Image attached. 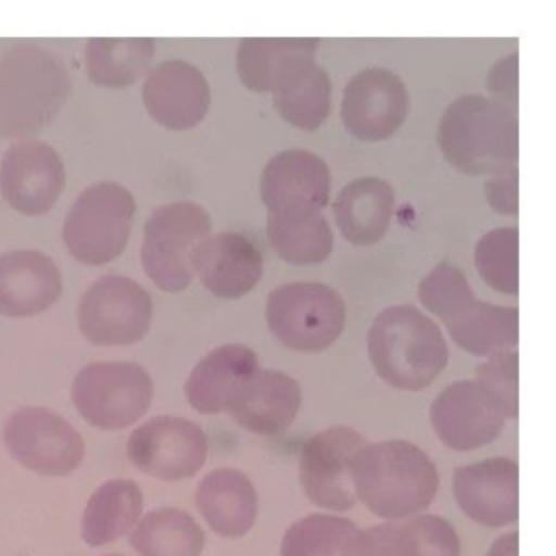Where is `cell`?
Returning a JSON list of instances; mask_svg holds the SVG:
<instances>
[{"label":"cell","instance_id":"1","mask_svg":"<svg viewBox=\"0 0 556 556\" xmlns=\"http://www.w3.org/2000/svg\"><path fill=\"white\" fill-rule=\"evenodd\" d=\"M354 497L384 521H402L426 510L439 491L432 458L410 441L367 443L350 465Z\"/></svg>","mask_w":556,"mask_h":556},{"label":"cell","instance_id":"2","mask_svg":"<svg viewBox=\"0 0 556 556\" xmlns=\"http://www.w3.org/2000/svg\"><path fill=\"white\" fill-rule=\"evenodd\" d=\"M72 91L59 54L37 41H15L0 54V139H24L48 126Z\"/></svg>","mask_w":556,"mask_h":556},{"label":"cell","instance_id":"3","mask_svg":"<svg viewBox=\"0 0 556 556\" xmlns=\"http://www.w3.org/2000/svg\"><path fill=\"white\" fill-rule=\"evenodd\" d=\"M445 161L469 176H497L517 165V115L502 102L465 93L452 100L437 128Z\"/></svg>","mask_w":556,"mask_h":556},{"label":"cell","instance_id":"4","mask_svg":"<svg viewBox=\"0 0 556 556\" xmlns=\"http://www.w3.org/2000/svg\"><path fill=\"white\" fill-rule=\"evenodd\" d=\"M367 356L382 382L400 391H421L445 369L447 343L426 313L410 304H395L374 317Z\"/></svg>","mask_w":556,"mask_h":556},{"label":"cell","instance_id":"5","mask_svg":"<svg viewBox=\"0 0 556 556\" xmlns=\"http://www.w3.org/2000/svg\"><path fill=\"white\" fill-rule=\"evenodd\" d=\"M135 217L132 193L113 180H100L80 191L63 222V243L83 265L115 261L130 237Z\"/></svg>","mask_w":556,"mask_h":556},{"label":"cell","instance_id":"6","mask_svg":"<svg viewBox=\"0 0 556 556\" xmlns=\"http://www.w3.org/2000/svg\"><path fill=\"white\" fill-rule=\"evenodd\" d=\"M265 319L285 348L324 352L345 326V302L330 285L287 282L269 291Z\"/></svg>","mask_w":556,"mask_h":556},{"label":"cell","instance_id":"7","mask_svg":"<svg viewBox=\"0 0 556 556\" xmlns=\"http://www.w3.org/2000/svg\"><path fill=\"white\" fill-rule=\"evenodd\" d=\"M211 215L195 202H169L154 208L143 226L141 265L167 293L185 291L191 280V252L211 235Z\"/></svg>","mask_w":556,"mask_h":556},{"label":"cell","instance_id":"8","mask_svg":"<svg viewBox=\"0 0 556 556\" xmlns=\"http://www.w3.org/2000/svg\"><path fill=\"white\" fill-rule=\"evenodd\" d=\"M154 395L150 374L130 361H102L83 367L72 382V402L93 428L122 430L139 421Z\"/></svg>","mask_w":556,"mask_h":556},{"label":"cell","instance_id":"9","mask_svg":"<svg viewBox=\"0 0 556 556\" xmlns=\"http://www.w3.org/2000/svg\"><path fill=\"white\" fill-rule=\"evenodd\" d=\"M152 308V298L139 282L109 274L87 287L76 308V321L89 343L130 345L148 334Z\"/></svg>","mask_w":556,"mask_h":556},{"label":"cell","instance_id":"10","mask_svg":"<svg viewBox=\"0 0 556 556\" xmlns=\"http://www.w3.org/2000/svg\"><path fill=\"white\" fill-rule=\"evenodd\" d=\"M7 452L39 476H67L85 458L83 434L46 406H22L2 426Z\"/></svg>","mask_w":556,"mask_h":556},{"label":"cell","instance_id":"11","mask_svg":"<svg viewBox=\"0 0 556 556\" xmlns=\"http://www.w3.org/2000/svg\"><path fill=\"white\" fill-rule=\"evenodd\" d=\"M126 454L141 473L163 482H178L204 467L208 441L195 421L159 415L130 432Z\"/></svg>","mask_w":556,"mask_h":556},{"label":"cell","instance_id":"12","mask_svg":"<svg viewBox=\"0 0 556 556\" xmlns=\"http://www.w3.org/2000/svg\"><path fill=\"white\" fill-rule=\"evenodd\" d=\"M428 417L445 447L469 452L497 439L508 410L500 395L480 380H456L434 397Z\"/></svg>","mask_w":556,"mask_h":556},{"label":"cell","instance_id":"13","mask_svg":"<svg viewBox=\"0 0 556 556\" xmlns=\"http://www.w3.org/2000/svg\"><path fill=\"white\" fill-rule=\"evenodd\" d=\"M367 441L350 426H330L308 437L300 450L298 476L304 495L330 513H345L356 504L350 465Z\"/></svg>","mask_w":556,"mask_h":556},{"label":"cell","instance_id":"14","mask_svg":"<svg viewBox=\"0 0 556 556\" xmlns=\"http://www.w3.org/2000/svg\"><path fill=\"white\" fill-rule=\"evenodd\" d=\"M408 104V89L397 74L367 67L354 74L343 89L341 122L361 141H384L404 124Z\"/></svg>","mask_w":556,"mask_h":556},{"label":"cell","instance_id":"15","mask_svg":"<svg viewBox=\"0 0 556 556\" xmlns=\"http://www.w3.org/2000/svg\"><path fill=\"white\" fill-rule=\"evenodd\" d=\"M65 187L59 152L39 139H20L0 161V193L22 215H46Z\"/></svg>","mask_w":556,"mask_h":556},{"label":"cell","instance_id":"16","mask_svg":"<svg viewBox=\"0 0 556 556\" xmlns=\"http://www.w3.org/2000/svg\"><path fill=\"white\" fill-rule=\"evenodd\" d=\"M319 43L317 37H308L300 50L278 65L267 87L278 115L306 132L317 130L330 115V76L315 61Z\"/></svg>","mask_w":556,"mask_h":556},{"label":"cell","instance_id":"17","mask_svg":"<svg viewBox=\"0 0 556 556\" xmlns=\"http://www.w3.org/2000/svg\"><path fill=\"white\" fill-rule=\"evenodd\" d=\"M452 489L458 508L480 526L504 528L519 517V467L513 458L463 465L454 471Z\"/></svg>","mask_w":556,"mask_h":556},{"label":"cell","instance_id":"18","mask_svg":"<svg viewBox=\"0 0 556 556\" xmlns=\"http://www.w3.org/2000/svg\"><path fill=\"white\" fill-rule=\"evenodd\" d=\"M141 98L148 115L169 130L198 126L211 106V89L204 74L180 59H169L148 70Z\"/></svg>","mask_w":556,"mask_h":556},{"label":"cell","instance_id":"19","mask_svg":"<svg viewBox=\"0 0 556 556\" xmlns=\"http://www.w3.org/2000/svg\"><path fill=\"white\" fill-rule=\"evenodd\" d=\"M191 271L213 295L239 300L261 280L263 254L241 232H217L195 245L191 252Z\"/></svg>","mask_w":556,"mask_h":556},{"label":"cell","instance_id":"20","mask_svg":"<svg viewBox=\"0 0 556 556\" xmlns=\"http://www.w3.org/2000/svg\"><path fill=\"white\" fill-rule=\"evenodd\" d=\"M330 169L311 150L291 148L274 154L261 174V200L267 211L324 208L330 200Z\"/></svg>","mask_w":556,"mask_h":556},{"label":"cell","instance_id":"21","mask_svg":"<svg viewBox=\"0 0 556 556\" xmlns=\"http://www.w3.org/2000/svg\"><path fill=\"white\" fill-rule=\"evenodd\" d=\"M300 406L302 389L295 378L258 367L243 380L228 404V413L243 430L274 437L295 421Z\"/></svg>","mask_w":556,"mask_h":556},{"label":"cell","instance_id":"22","mask_svg":"<svg viewBox=\"0 0 556 556\" xmlns=\"http://www.w3.org/2000/svg\"><path fill=\"white\" fill-rule=\"evenodd\" d=\"M350 556H460V539L447 519L421 513L361 528Z\"/></svg>","mask_w":556,"mask_h":556},{"label":"cell","instance_id":"23","mask_svg":"<svg viewBox=\"0 0 556 556\" xmlns=\"http://www.w3.org/2000/svg\"><path fill=\"white\" fill-rule=\"evenodd\" d=\"M63 291L56 263L39 250L0 254V315L35 317L50 308Z\"/></svg>","mask_w":556,"mask_h":556},{"label":"cell","instance_id":"24","mask_svg":"<svg viewBox=\"0 0 556 556\" xmlns=\"http://www.w3.org/2000/svg\"><path fill=\"white\" fill-rule=\"evenodd\" d=\"M195 506L215 534L241 539L256 521L258 500L252 480L243 471L217 467L198 482Z\"/></svg>","mask_w":556,"mask_h":556},{"label":"cell","instance_id":"25","mask_svg":"<svg viewBox=\"0 0 556 556\" xmlns=\"http://www.w3.org/2000/svg\"><path fill=\"white\" fill-rule=\"evenodd\" d=\"M258 367V356L248 345H219L191 369L185 382V397L202 415L224 413L243 380Z\"/></svg>","mask_w":556,"mask_h":556},{"label":"cell","instance_id":"26","mask_svg":"<svg viewBox=\"0 0 556 556\" xmlns=\"http://www.w3.org/2000/svg\"><path fill=\"white\" fill-rule=\"evenodd\" d=\"M393 206V187L382 178L365 176L343 185L332 202V215L343 239L354 245H374L387 235Z\"/></svg>","mask_w":556,"mask_h":556},{"label":"cell","instance_id":"27","mask_svg":"<svg viewBox=\"0 0 556 556\" xmlns=\"http://www.w3.org/2000/svg\"><path fill=\"white\" fill-rule=\"evenodd\" d=\"M143 513V495L137 482L113 478L102 482L87 500L80 519V536L87 545L100 547L128 534Z\"/></svg>","mask_w":556,"mask_h":556},{"label":"cell","instance_id":"28","mask_svg":"<svg viewBox=\"0 0 556 556\" xmlns=\"http://www.w3.org/2000/svg\"><path fill=\"white\" fill-rule=\"evenodd\" d=\"M267 239L274 252L291 265H317L332 252L334 237L319 208L267 211Z\"/></svg>","mask_w":556,"mask_h":556},{"label":"cell","instance_id":"29","mask_svg":"<svg viewBox=\"0 0 556 556\" xmlns=\"http://www.w3.org/2000/svg\"><path fill=\"white\" fill-rule=\"evenodd\" d=\"M443 326L460 350L489 358L515 350L519 339V311L515 306H497L473 298Z\"/></svg>","mask_w":556,"mask_h":556},{"label":"cell","instance_id":"30","mask_svg":"<svg viewBox=\"0 0 556 556\" xmlns=\"http://www.w3.org/2000/svg\"><path fill=\"white\" fill-rule=\"evenodd\" d=\"M152 59V37H91L85 46L89 80L109 89L137 83L150 70Z\"/></svg>","mask_w":556,"mask_h":556},{"label":"cell","instance_id":"31","mask_svg":"<svg viewBox=\"0 0 556 556\" xmlns=\"http://www.w3.org/2000/svg\"><path fill=\"white\" fill-rule=\"evenodd\" d=\"M128 541L139 556H200L204 530L187 510L161 506L141 515Z\"/></svg>","mask_w":556,"mask_h":556},{"label":"cell","instance_id":"32","mask_svg":"<svg viewBox=\"0 0 556 556\" xmlns=\"http://www.w3.org/2000/svg\"><path fill=\"white\" fill-rule=\"evenodd\" d=\"M358 530L348 517L313 513L285 530L280 556H350Z\"/></svg>","mask_w":556,"mask_h":556},{"label":"cell","instance_id":"33","mask_svg":"<svg viewBox=\"0 0 556 556\" xmlns=\"http://www.w3.org/2000/svg\"><path fill=\"white\" fill-rule=\"evenodd\" d=\"M480 278L504 295L519 291V230L515 226L493 228L482 235L473 250Z\"/></svg>","mask_w":556,"mask_h":556},{"label":"cell","instance_id":"34","mask_svg":"<svg viewBox=\"0 0 556 556\" xmlns=\"http://www.w3.org/2000/svg\"><path fill=\"white\" fill-rule=\"evenodd\" d=\"M308 37H245L237 46V76L256 93H267L278 65L300 50Z\"/></svg>","mask_w":556,"mask_h":556},{"label":"cell","instance_id":"35","mask_svg":"<svg viewBox=\"0 0 556 556\" xmlns=\"http://www.w3.org/2000/svg\"><path fill=\"white\" fill-rule=\"evenodd\" d=\"M417 298L428 313H434V317L447 324L476 295L463 269L450 261H441L421 278L417 287Z\"/></svg>","mask_w":556,"mask_h":556},{"label":"cell","instance_id":"36","mask_svg":"<svg viewBox=\"0 0 556 556\" xmlns=\"http://www.w3.org/2000/svg\"><path fill=\"white\" fill-rule=\"evenodd\" d=\"M517 350H506L489 356L476 367V380L486 384L506 404L508 419L517 417Z\"/></svg>","mask_w":556,"mask_h":556},{"label":"cell","instance_id":"37","mask_svg":"<svg viewBox=\"0 0 556 556\" xmlns=\"http://www.w3.org/2000/svg\"><path fill=\"white\" fill-rule=\"evenodd\" d=\"M517 52H510L508 56H502L486 74V87L495 96L493 100L502 102L510 111L517 109V78H519V67H517Z\"/></svg>","mask_w":556,"mask_h":556},{"label":"cell","instance_id":"38","mask_svg":"<svg viewBox=\"0 0 556 556\" xmlns=\"http://www.w3.org/2000/svg\"><path fill=\"white\" fill-rule=\"evenodd\" d=\"M517 182H519V172L517 167L491 176L484 182V195L489 206L500 213V215H510L515 217L519 213V191H517Z\"/></svg>","mask_w":556,"mask_h":556},{"label":"cell","instance_id":"39","mask_svg":"<svg viewBox=\"0 0 556 556\" xmlns=\"http://www.w3.org/2000/svg\"><path fill=\"white\" fill-rule=\"evenodd\" d=\"M486 556H519V532L510 530L493 541Z\"/></svg>","mask_w":556,"mask_h":556},{"label":"cell","instance_id":"40","mask_svg":"<svg viewBox=\"0 0 556 556\" xmlns=\"http://www.w3.org/2000/svg\"><path fill=\"white\" fill-rule=\"evenodd\" d=\"M104 556H119V554H104Z\"/></svg>","mask_w":556,"mask_h":556}]
</instances>
